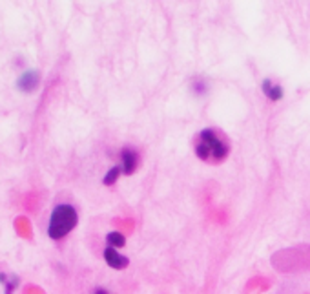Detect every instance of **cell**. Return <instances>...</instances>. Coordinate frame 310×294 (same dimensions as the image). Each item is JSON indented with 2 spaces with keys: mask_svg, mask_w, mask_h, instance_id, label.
I'll use <instances>...</instances> for the list:
<instances>
[{
  "mask_svg": "<svg viewBox=\"0 0 310 294\" xmlns=\"http://www.w3.org/2000/svg\"><path fill=\"white\" fill-rule=\"evenodd\" d=\"M39 84H40V75H39V71H35V70L24 71V73L19 77V81H17V88H19L20 91H28V93L37 90Z\"/></svg>",
  "mask_w": 310,
  "mask_h": 294,
  "instance_id": "obj_4",
  "label": "cell"
},
{
  "mask_svg": "<svg viewBox=\"0 0 310 294\" xmlns=\"http://www.w3.org/2000/svg\"><path fill=\"white\" fill-rule=\"evenodd\" d=\"M120 170H122V174H126V176H131V174L135 172L137 167H139V154H137V150H133V148H124L122 152H120Z\"/></svg>",
  "mask_w": 310,
  "mask_h": 294,
  "instance_id": "obj_3",
  "label": "cell"
},
{
  "mask_svg": "<svg viewBox=\"0 0 310 294\" xmlns=\"http://www.w3.org/2000/svg\"><path fill=\"white\" fill-rule=\"evenodd\" d=\"M95 294H108V290H104V289H97V290H95Z\"/></svg>",
  "mask_w": 310,
  "mask_h": 294,
  "instance_id": "obj_10",
  "label": "cell"
},
{
  "mask_svg": "<svg viewBox=\"0 0 310 294\" xmlns=\"http://www.w3.org/2000/svg\"><path fill=\"white\" fill-rule=\"evenodd\" d=\"M106 241H108V247H111V249H120V247L126 245L124 234L120 232H110L106 236Z\"/></svg>",
  "mask_w": 310,
  "mask_h": 294,
  "instance_id": "obj_7",
  "label": "cell"
},
{
  "mask_svg": "<svg viewBox=\"0 0 310 294\" xmlns=\"http://www.w3.org/2000/svg\"><path fill=\"white\" fill-rule=\"evenodd\" d=\"M120 174H122V170H120V167L117 165V167H113V168L110 170V172L106 174L104 179H102V183H104L106 187H110V185H113V183H115L117 179H119Z\"/></svg>",
  "mask_w": 310,
  "mask_h": 294,
  "instance_id": "obj_8",
  "label": "cell"
},
{
  "mask_svg": "<svg viewBox=\"0 0 310 294\" xmlns=\"http://www.w3.org/2000/svg\"><path fill=\"white\" fill-rule=\"evenodd\" d=\"M104 259L106 263L115 270H122L130 265V259L126 258V256H122L120 252H117V249H111V247H106L104 249Z\"/></svg>",
  "mask_w": 310,
  "mask_h": 294,
  "instance_id": "obj_5",
  "label": "cell"
},
{
  "mask_svg": "<svg viewBox=\"0 0 310 294\" xmlns=\"http://www.w3.org/2000/svg\"><path fill=\"white\" fill-rule=\"evenodd\" d=\"M77 221H79V216L71 205H57L50 216L48 236L51 239H62L66 234H70L77 227Z\"/></svg>",
  "mask_w": 310,
  "mask_h": 294,
  "instance_id": "obj_2",
  "label": "cell"
},
{
  "mask_svg": "<svg viewBox=\"0 0 310 294\" xmlns=\"http://www.w3.org/2000/svg\"><path fill=\"white\" fill-rule=\"evenodd\" d=\"M194 90H197L199 93H203V91H206V86L203 84V81H195L194 82Z\"/></svg>",
  "mask_w": 310,
  "mask_h": 294,
  "instance_id": "obj_9",
  "label": "cell"
},
{
  "mask_svg": "<svg viewBox=\"0 0 310 294\" xmlns=\"http://www.w3.org/2000/svg\"><path fill=\"white\" fill-rule=\"evenodd\" d=\"M228 152H230L228 142L212 128L203 130L195 139V156L201 161L210 163V165H219L221 161L226 159Z\"/></svg>",
  "mask_w": 310,
  "mask_h": 294,
  "instance_id": "obj_1",
  "label": "cell"
},
{
  "mask_svg": "<svg viewBox=\"0 0 310 294\" xmlns=\"http://www.w3.org/2000/svg\"><path fill=\"white\" fill-rule=\"evenodd\" d=\"M263 91H265V95L270 99V101H279L281 97H283V88L279 84H274L270 79H266L263 82Z\"/></svg>",
  "mask_w": 310,
  "mask_h": 294,
  "instance_id": "obj_6",
  "label": "cell"
}]
</instances>
